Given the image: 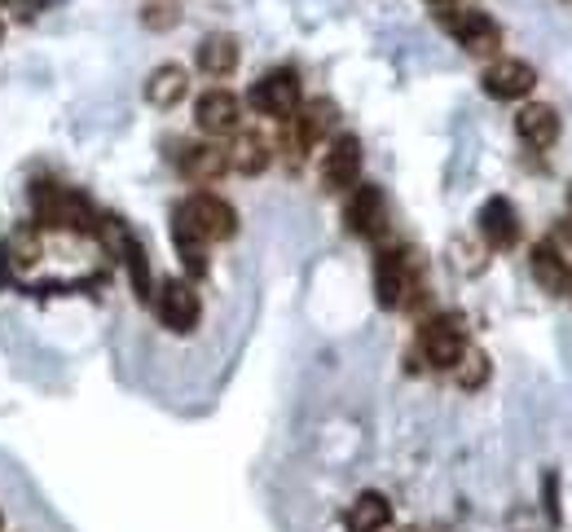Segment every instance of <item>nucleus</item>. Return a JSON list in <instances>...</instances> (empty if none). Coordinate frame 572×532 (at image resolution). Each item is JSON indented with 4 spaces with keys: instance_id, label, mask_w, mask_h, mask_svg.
Here are the masks:
<instances>
[{
    "instance_id": "nucleus-1",
    "label": "nucleus",
    "mask_w": 572,
    "mask_h": 532,
    "mask_svg": "<svg viewBox=\"0 0 572 532\" xmlns=\"http://www.w3.org/2000/svg\"><path fill=\"white\" fill-rule=\"evenodd\" d=\"M32 207H36V220L45 229H71V233H98V216H93V203L76 189H62V185H49V181H36L32 185Z\"/></svg>"
},
{
    "instance_id": "nucleus-2",
    "label": "nucleus",
    "mask_w": 572,
    "mask_h": 532,
    "mask_svg": "<svg viewBox=\"0 0 572 532\" xmlns=\"http://www.w3.org/2000/svg\"><path fill=\"white\" fill-rule=\"evenodd\" d=\"M247 102H251V111L255 115H268V119H291L300 106H305V89H300V76L296 71H268V76H260L255 84H251V93H247Z\"/></svg>"
},
{
    "instance_id": "nucleus-3",
    "label": "nucleus",
    "mask_w": 572,
    "mask_h": 532,
    "mask_svg": "<svg viewBox=\"0 0 572 532\" xmlns=\"http://www.w3.org/2000/svg\"><path fill=\"white\" fill-rule=\"evenodd\" d=\"M155 313L172 335H190L198 326V291L185 278H168L155 296Z\"/></svg>"
},
{
    "instance_id": "nucleus-4",
    "label": "nucleus",
    "mask_w": 572,
    "mask_h": 532,
    "mask_svg": "<svg viewBox=\"0 0 572 532\" xmlns=\"http://www.w3.org/2000/svg\"><path fill=\"white\" fill-rule=\"evenodd\" d=\"M445 27L454 32V41L467 49V54H476V58H493L497 54V45H502V27L489 19V14H480V10H458V14H445Z\"/></svg>"
},
{
    "instance_id": "nucleus-5",
    "label": "nucleus",
    "mask_w": 572,
    "mask_h": 532,
    "mask_svg": "<svg viewBox=\"0 0 572 532\" xmlns=\"http://www.w3.org/2000/svg\"><path fill=\"white\" fill-rule=\"evenodd\" d=\"M181 211L190 216V224H194L207 242H225V238L238 233V211H233L225 198H216V194H194V198L181 203Z\"/></svg>"
},
{
    "instance_id": "nucleus-6",
    "label": "nucleus",
    "mask_w": 572,
    "mask_h": 532,
    "mask_svg": "<svg viewBox=\"0 0 572 532\" xmlns=\"http://www.w3.org/2000/svg\"><path fill=\"white\" fill-rule=\"evenodd\" d=\"M419 348L423 357L436 366V370H454L458 357L467 352V335H462V322L458 317H432L419 335Z\"/></svg>"
},
{
    "instance_id": "nucleus-7",
    "label": "nucleus",
    "mask_w": 572,
    "mask_h": 532,
    "mask_svg": "<svg viewBox=\"0 0 572 532\" xmlns=\"http://www.w3.org/2000/svg\"><path fill=\"white\" fill-rule=\"evenodd\" d=\"M194 124H198L207 137H233L238 124H242V102H238V93H229V89L203 93L198 106H194Z\"/></svg>"
},
{
    "instance_id": "nucleus-8",
    "label": "nucleus",
    "mask_w": 572,
    "mask_h": 532,
    "mask_svg": "<svg viewBox=\"0 0 572 532\" xmlns=\"http://www.w3.org/2000/svg\"><path fill=\"white\" fill-rule=\"evenodd\" d=\"M533 84H537V71L524 58H497L484 71V93L497 102H519L533 93Z\"/></svg>"
},
{
    "instance_id": "nucleus-9",
    "label": "nucleus",
    "mask_w": 572,
    "mask_h": 532,
    "mask_svg": "<svg viewBox=\"0 0 572 532\" xmlns=\"http://www.w3.org/2000/svg\"><path fill=\"white\" fill-rule=\"evenodd\" d=\"M410 291V259L405 251H379L375 259V300L384 309H401Z\"/></svg>"
},
{
    "instance_id": "nucleus-10",
    "label": "nucleus",
    "mask_w": 572,
    "mask_h": 532,
    "mask_svg": "<svg viewBox=\"0 0 572 532\" xmlns=\"http://www.w3.org/2000/svg\"><path fill=\"white\" fill-rule=\"evenodd\" d=\"M357 176H362V141H357L353 132H344V137H335L331 150H327L322 185H327V189H348V185H357Z\"/></svg>"
},
{
    "instance_id": "nucleus-11",
    "label": "nucleus",
    "mask_w": 572,
    "mask_h": 532,
    "mask_svg": "<svg viewBox=\"0 0 572 532\" xmlns=\"http://www.w3.org/2000/svg\"><path fill=\"white\" fill-rule=\"evenodd\" d=\"M384 220H388V207H384V189L379 185H357L348 207H344V224L362 238H375L384 233Z\"/></svg>"
},
{
    "instance_id": "nucleus-12",
    "label": "nucleus",
    "mask_w": 572,
    "mask_h": 532,
    "mask_svg": "<svg viewBox=\"0 0 572 532\" xmlns=\"http://www.w3.org/2000/svg\"><path fill=\"white\" fill-rule=\"evenodd\" d=\"M176 163H181V176H185V181L211 185V181H220V176L229 172V150H225V146H211V141L185 146V150L176 154Z\"/></svg>"
},
{
    "instance_id": "nucleus-13",
    "label": "nucleus",
    "mask_w": 572,
    "mask_h": 532,
    "mask_svg": "<svg viewBox=\"0 0 572 532\" xmlns=\"http://www.w3.org/2000/svg\"><path fill=\"white\" fill-rule=\"evenodd\" d=\"M528 259H533V278L541 282V291H550V296H568L572 291V264L554 251V242H537Z\"/></svg>"
},
{
    "instance_id": "nucleus-14",
    "label": "nucleus",
    "mask_w": 572,
    "mask_h": 532,
    "mask_svg": "<svg viewBox=\"0 0 572 532\" xmlns=\"http://www.w3.org/2000/svg\"><path fill=\"white\" fill-rule=\"evenodd\" d=\"M480 233H484V242L497 246V251H506V246L519 242V220H515L511 198H489V203L480 207Z\"/></svg>"
},
{
    "instance_id": "nucleus-15",
    "label": "nucleus",
    "mask_w": 572,
    "mask_h": 532,
    "mask_svg": "<svg viewBox=\"0 0 572 532\" xmlns=\"http://www.w3.org/2000/svg\"><path fill=\"white\" fill-rule=\"evenodd\" d=\"M172 242H176V255H181V264H185V274L190 278H203L207 274V238L190 224V216L176 207L172 211Z\"/></svg>"
},
{
    "instance_id": "nucleus-16",
    "label": "nucleus",
    "mask_w": 572,
    "mask_h": 532,
    "mask_svg": "<svg viewBox=\"0 0 572 532\" xmlns=\"http://www.w3.org/2000/svg\"><path fill=\"white\" fill-rule=\"evenodd\" d=\"M185 93H190V76H185V67H176V62L155 67L150 80H146V102L159 106V111H172Z\"/></svg>"
},
{
    "instance_id": "nucleus-17",
    "label": "nucleus",
    "mask_w": 572,
    "mask_h": 532,
    "mask_svg": "<svg viewBox=\"0 0 572 532\" xmlns=\"http://www.w3.org/2000/svg\"><path fill=\"white\" fill-rule=\"evenodd\" d=\"M515 132H519L533 150H550V146L559 141V115H554L550 106L533 102V106H524V111L515 115Z\"/></svg>"
},
{
    "instance_id": "nucleus-18",
    "label": "nucleus",
    "mask_w": 572,
    "mask_h": 532,
    "mask_svg": "<svg viewBox=\"0 0 572 532\" xmlns=\"http://www.w3.org/2000/svg\"><path fill=\"white\" fill-rule=\"evenodd\" d=\"M268 163H273V146L264 141V132H233V146H229V167L233 172L260 176Z\"/></svg>"
},
{
    "instance_id": "nucleus-19",
    "label": "nucleus",
    "mask_w": 572,
    "mask_h": 532,
    "mask_svg": "<svg viewBox=\"0 0 572 532\" xmlns=\"http://www.w3.org/2000/svg\"><path fill=\"white\" fill-rule=\"evenodd\" d=\"M348 532H384L388 523H392V501L384 497V493H362L353 506H348Z\"/></svg>"
},
{
    "instance_id": "nucleus-20",
    "label": "nucleus",
    "mask_w": 572,
    "mask_h": 532,
    "mask_svg": "<svg viewBox=\"0 0 572 532\" xmlns=\"http://www.w3.org/2000/svg\"><path fill=\"white\" fill-rule=\"evenodd\" d=\"M194 62H198V71L225 80V76H233V67H238V41L225 36V32H216V36H207V41L198 45Z\"/></svg>"
},
{
    "instance_id": "nucleus-21",
    "label": "nucleus",
    "mask_w": 572,
    "mask_h": 532,
    "mask_svg": "<svg viewBox=\"0 0 572 532\" xmlns=\"http://www.w3.org/2000/svg\"><path fill=\"white\" fill-rule=\"evenodd\" d=\"M124 264H128V278H133V291H137V300H155V287H150V259H146V246L128 233L124 238V246L115 251Z\"/></svg>"
},
{
    "instance_id": "nucleus-22",
    "label": "nucleus",
    "mask_w": 572,
    "mask_h": 532,
    "mask_svg": "<svg viewBox=\"0 0 572 532\" xmlns=\"http://www.w3.org/2000/svg\"><path fill=\"white\" fill-rule=\"evenodd\" d=\"M0 251H5V259L19 264V269H32V264L41 259V233H36L32 224H23V229L10 233V242L0 246Z\"/></svg>"
},
{
    "instance_id": "nucleus-23",
    "label": "nucleus",
    "mask_w": 572,
    "mask_h": 532,
    "mask_svg": "<svg viewBox=\"0 0 572 532\" xmlns=\"http://www.w3.org/2000/svg\"><path fill=\"white\" fill-rule=\"evenodd\" d=\"M454 374H458V383H462L467 392H476V388H484V383H489V357H484L480 348H467V352L458 357Z\"/></svg>"
},
{
    "instance_id": "nucleus-24",
    "label": "nucleus",
    "mask_w": 572,
    "mask_h": 532,
    "mask_svg": "<svg viewBox=\"0 0 572 532\" xmlns=\"http://www.w3.org/2000/svg\"><path fill=\"white\" fill-rule=\"evenodd\" d=\"M141 19H146V27H176V23H181V14H176L172 0H150Z\"/></svg>"
},
{
    "instance_id": "nucleus-25",
    "label": "nucleus",
    "mask_w": 572,
    "mask_h": 532,
    "mask_svg": "<svg viewBox=\"0 0 572 532\" xmlns=\"http://www.w3.org/2000/svg\"><path fill=\"white\" fill-rule=\"evenodd\" d=\"M541 493H546V514L559 519V497H554V475H550V471L541 475Z\"/></svg>"
},
{
    "instance_id": "nucleus-26",
    "label": "nucleus",
    "mask_w": 572,
    "mask_h": 532,
    "mask_svg": "<svg viewBox=\"0 0 572 532\" xmlns=\"http://www.w3.org/2000/svg\"><path fill=\"white\" fill-rule=\"evenodd\" d=\"M568 211H572V185H568Z\"/></svg>"
},
{
    "instance_id": "nucleus-27",
    "label": "nucleus",
    "mask_w": 572,
    "mask_h": 532,
    "mask_svg": "<svg viewBox=\"0 0 572 532\" xmlns=\"http://www.w3.org/2000/svg\"><path fill=\"white\" fill-rule=\"evenodd\" d=\"M0 45H5V27H0Z\"/></svg>"
},
{
    "instance_id": "nucleus-28",
    "label": "nucleus",
    "mask_w": 572,
    "mask_h": 532,
    "mask_svg": "<svg viewBox=\"0 0 572 532\" xmlns=\"http://www.w3.org/2000/svg\"><path fill=\"white\" fill-rule=\"evenodd\" d=\"M436 5H449V0H436Z\"/></svg>"
}]
</instances>
